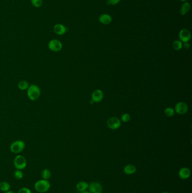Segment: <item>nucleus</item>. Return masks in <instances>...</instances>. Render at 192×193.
Instances as JSON below:
<instances>
[{"instance_id":"nucleus-1","label":"nucleus","mask_w":192,"mask_h":193,"mask_svg":"<svg viewBox=\"0 0 192 193\" xmlns=\"http://www.w3.org/2000/svg\"><path fill=\"white\" fill-rule=\"evenodd\" d=\"M41 94L39 87L35 84L29 85L27 89L28 97L31 101H35L39 98Z\"/></svg>"},{"instance_id":"nucleus-2","label":"nucleus","mask_w":192,"mask_h":193,"mask_svg":"<svg viewBox=\"0 0 192 193\" xmlns=\"http://www.w3.org/2000/svg\"><path fill=\"white\" fill-rule=\"evenodd\" d=\"M50 188V184L46 180H39L35 182V190L39 193H45Z\"/></svg>"},{"instance_id":"nucleus-3","label":"nucleus","mask_w":192,"mask_h":193,"mask_svg":"<svg viewBox=\"0 0 192 193\" xmlns=\"http://www.w3.org/2000/svg\"><path fill=\"white\" fill-rule=\"evenodd\" d=\"M25 143L22 140H17L12 142L10 146V150L12 153L18 154L22 152L25 148Z\"/></svg>"},{"instance_id":"nucleus-4","label":"nucleus","mask_w":192,"mask_h":193,"mask_svg":"<svg viewBox=\"0 0 192 193\" xmlns=\"http://www.w3.org/2000/svg\"><path fill=\"white\" fill-rule=\"evenodd\" d=\"M14 164L17 170H23L27 166V160L22 155H17L14 160Z\"/></svg>"},{"instance_id":"nucleus-5","label":"nucleus","mask_w":192,"mask_h":193,"mask_svg":"<svg viewBox=\"0 0 192 193\" xmlns=\"http://www.w3.org/2000/svg\"><path fill=\"white\" fill-rule=\"evenodd\" d=\"M49 49L52 51L58 52L60 51L63 47V45L58 40L52 39L49 41L48 43Z\"/></svg>"},{"instance_id":"nucleus-6","label":"nucleus","mask_w":192,"mask_h":193,"mask_svg":"<svg viewBox=\"0 0 192 193\" xmlns=\"http://www.w3.org/2000/svg\"><path fill=\"white\" fill-rule=\"evenodd\" d=\"M179 36L182 43H187L191 39V33L188 29L184 28L182 29L179 32Z\"/></svg>"},{"instance_id":"nucleus-7","label":"nucleus","mask_w":192,"mask_h":193,"mask_svg":"<svg viewBox=\"0 0 192 193\" xmlns=\"http://www.w3.org/2000/svg\"><path fill=\"white\" fill-rule=\"evenodd\" d=\"M108 126L111 129H117L121 126V122L119 119L116 117H112L107 122Z\"/></svg>"},{"instance_id":"nucleus-8","label":"nucleus","mask_w":192,"mask_h":193,"mask_svg":"<svg viewBox=\"0 0 192 193\" xmlns=\"http://www.w3.org/2000/svg\"><path fill=\"white\" fill-rule=\"evenodd\" d=\"M89 189L91 193H102V185L98 182H93L89 185Z\"/></svg>"},{"instance_id":"nucleus-9","label":"nucleus","mask_w":192,"mask_h":193,"mask_svg":"<svg viewBox=\"0 0 192 193\" xmlns=\"http://www.w3.org/2000/svg\"><path fill=\"white\" fill-rule=\"evenodd\" d=\"M188 110V105L184 102H179L175 106V111L177 114L183 115L185 114Z\"/></svg>"},{"instance_id":"nucleus-10","label":"nucleus","mask_w":192,"mask_h":193,"mask_svg":"<svg viewBox=\"0 0 192 193\" xmlns=\"http://www.w3.org/2000/svg\"><path fill=\"white\" fill-rule=\"evenodd\" d=\"M67 31V28L62 24H56L54 27V32L58 35H63Z\"/></svg>"},{"instance_id":"nucleus-11","label":"nucleus","mask_w":192,"mask_h":193,"mask_svg":"<svg viewBox=\"0 0 192 193\" xmlns=\"http://www.w3.org/2000/svg\"><path fill=\"white\" fill-rule=\"evenodd\" d=\"M191 174L190 170L188 168L183 167L181 168L179 171V176L182 180H187L190 177Z\"/></svg>"},{"instance_id":"nucleus-12","label":"nucleus","mask_w":192,"mask_h":193,"mask_svg":"<svg viewBox=\"0 0 192 193\" xmlns=\"http://www.w3.org/2000/svg\"><path fill=\"white\" fill-rule=\"evenodd\" d=\"M103 93L100 90H96L91 95L92 101L93 102H100L103 98Z\"/></svg>"},{"instance_id":"nucleus-13","label":"nucleus","mask_w":192,"mask_h":193,"mask_svg":"<svg viewBox=\"0 0 192 193\" xmlns=\"http://www.w3.org/2000/svg\"><path fill=\"white\" fill-rule=\"evenodd\" d=\"M99 21L100 23L104 25H108L111 23L112 21V18L108 14H103L99 17Z\"/></svg>"},{"instance_id":"nucleus-14","label":"nucleus","mask_w":192,"mask_h":193,"mask_svg":"<svg viewBox=\"0 0 192 193\" xmlns=\"http://www.w3.org/2000/svg\"><path fill=\"white\" fill-rule=\"evenodd\" d=\"M191 8V5L188 2H185L181 6L180 10V14L181 16H185L190 10Z\"/></svg>"},{"instance_id":"nucleus-15","label":"nucleus","mask_w":192,"mask_h":193,"mask_svg":"<svg viewBox=\"0 0 192 193\" xmlns=\"http://www.w3.org/2000/svg\"><path fill=\"white\" fill-rule=\"evenodd\" d=\"M123 171L127 175H131L135 174L136 171V168L135 166L132 164H128L123 169Z\"/></svg>"},{"instance_id":"nucleus-16","label":"nucleus","mask_w":192,"mask_h":193,"mask_svg":"<svg viewBox=\"0 0 192 193\" xmlns=\"http://www.w3.org/2000/svg\"><path fill=\"white\" fill-rule=\"evenodd\" d=\"M77 189L79 190V192H83L85 190H86L89 188V184L85 181H80L77 184L76 186Z\"/></svg>"},{"instance_id":"nucleus-17","label":"nucleus","mask_w":192,"mask_h":193,"mask_svg":"<svg viewBox=\"0 0 192 193\" xmlns=\"http://www.w3.org/2000/svg\"><path fill=\"white\" fill-rule=\"evenodd\" d=\"M29 86V83L25 80H22V81H20L18 85V88L20 90H22V91H24V90L27 89Z\"/></svg>"},{"instance_id":"nucleus-18","label":"nucleus","mask_w":192,"mask_h":193,"mask_svg":"<svg viewBox=\"0 0 192 193\" xmlns=\"http://www.w3.org/2000/svg\"><path fill=\"white\" fill-rule=\"evenodd\" d=\"M173 47L175 50H180L183 47V43L180 40H176L173 43Z\"/></svg>"},{"instance_id":"nucleus-19","label":"nucleus","mask_w":192,"mask_h":193,"mask_svg":"<svg viewBox=\"0 0 192 193\" xmlns=\"http://www.w3.org/2000/svg\"><path fill=\"white\" fill-rule=\"evenodd\" d=\"M10 188V184L7 182H2L0 183V189L3 191H8Z\"/></svg>"},{"instance_id":"nucleus-20","label":"nucleus","mask_w":192,"mask_h":193,"mask_svg":"<svg viewBox=\"0 0 192 193\" xmlns=\"http://www.w3.org/2000/svg\"><path fill=\"white\" fill-rule=\"evenodd\" d=\"M42 177L43 178V180H49L51 177V172L50 170L47 169H45L42 172Z\"/></svg>"},{"instance_id":"nucleus-21","label":"nucleus","mask_w":192,"mask_h":193,"mask_svg":"<svg viewBox=\"0 0 192 193\" xmlns=\"http://www.w3.org/2000/svg\"><path fill=\"white\" fill-rule=\"evenodd\" d=\"M31 4L35 8H39L43 4V0H31Z\"/></svg>"},{"instance_id":"nucleus-22","label":"nucleus","mask_w":192,"mask_h":193,"mask_svg":"<svg viewBox=\"0 0 192 193\" xmlns=\"http://www.w3.org/2000/svg\"><path fill=\"white\" fill-rule=\"evenodd\" d=\"M165 114L167 116L171 117L175 114V111L173 108L168 107V108L165 109Z\"/></svg>"},{"instance_id":"nucleus-23","label":"nucleus","mask_w":192,"mask_h":193,"mask_svg":"<svg viewBox=\"0 0 192 193\" xmlns=\"http://www.w3.org/2000/svg\"><path fill=\"white\" fill-rule=\"evenodd\" d=\"M14 176L16 179L21 180L23 177V173L22 171H21V170H16L14 172Z\"/></svg>"},{"instance_id":"nucleus-24","label":"nucleus","mask_w":192,"mask_h":193,"mask_svg":"<svg viewBox=\"0 0 192 193\" xmlns=\"http://www.w3.org/2000/svg\"><path fill=\"white\" fill-rule=\"evenodd\" d=\"M121 119L122 122H128L130 120V116L129 114H123V115L122 116Z\"/></svg>"},{"instance_id":"nucleus-25","label":"nucleus","mask_w":192,"mask_h":193,"mask_svg":"<svg viewBox=\"0 0 192 193\" xmlns=\"http://www.w3.org/2000/svg\"><path fill=\"white\" fill-rule=\"evenodd\" d=\"M18 193H31V190L27 188H23L20 189L18 191Z\"/></svg>"},{"instance_id":"nucleus-26","label":"nucleus","mask_w":192,"mask_h":193,"mask_svg":"<svg viewBox=\"0 0 192 193\" xmlns=\"http://www.w3.org/2000/svg\"><path fill=\"white\" fill-rule=\"evenodd\" d=\"M121 0H108V4L111 5H117Z\"/></svg>"},{"instance_id":"nucleus-27","label":"nucleus","mask_w":192,"mask_h":193,"mask_svg":"<svg viewBox=\"0 0 192 193\" xmlns=\"http://www.w3.org/2000/svg\"><path fill=\"white\" fill-rule=\"evenodd\" d=\"M190 47V44L188 42H187V43H184V47L185 49H188Z\"/></svg>"},{"instance_id":"nucleus-28","label":"nucleus","mask_w":192,"mask_h":193,"mask_svg":"<svg viewBox=\"0 0 192 193\" xmlns=\"http://www.w3.org/2000/svg\"><path fill=\"white\" fill-rule=\"evenodd\" d=\"M81 193H91L90 191H87V190H85V191H83V192H80Z\"/></svg>"},{"instance_id":"nucleus-29","label":"nucleus","mask_w":192,"mask_h":193,"mask_svg":"<svg viewBox=\"0 0 192 193\" xmlns=\"http://www.w3.org/2000/svg\"><path fill=\"white\" fill-rule=\"evenodd\" d=\"M6 193H15V192H14V191H6Z\"/></svg>"},{"instance_id":"nucleus-30","label":"nucleus","mask_w":192,"mask_h":193,"mask_svg":"<svg viewBox=\"0 0 192 193\" xmlns=\"http://www.w3.org/2000/svg\"><path fill=\"white\" fill-rule=\"evenodd\" d=\"M180 1H181V2H187V0H180Z\"/></svg>"},{"instance_id":"nucleus-31","label":"nucleus","mask_w":192,"mask_h":193,"mask_svg":"<svg viewBox=\"0 0 192 193\" xmlns=\"http://www.w3.org/2000/svg\"><path fill=\"white\" fill-rule=\"evenodd\" d=\"M170 193L169 192H167V191H164V192H163V193Z\"/></svg>"}]
</instances>
